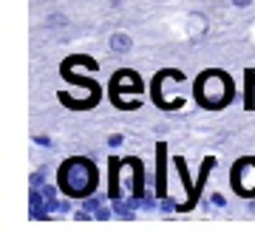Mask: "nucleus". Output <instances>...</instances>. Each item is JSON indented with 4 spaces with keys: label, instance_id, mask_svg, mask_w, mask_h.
Returning <instances> with one entry per match:
<instances>
[{
    "label": "nucleus",
    "instance_id": "nucleus-1",
    "mask_svg": "<svg viewBox=\"0 0 255 238\" xmlns=\"http://www.w3.org/2000/svg\"><path fill=\"white\" fill-rule=\"evenodd\" d=\"M111 48H114V51H128V48H130V40H128L125 34L111 37Z\"/></svg>",
    "mask_w": 255,
    "mask_h": 238
},
{
    "label": "nucleus",
    "instance_id": "nucleus-2",
    "mask_svg": "<svg viewBox=\"0 0 255 238\" xmlns=\"http://www.w3.org/2000/svg\"><path fill=\"white\" fill-rule=\"evenodd\" d=\"M236 6H250V0H233Z\"/></svg>",
    "mask_w": 255,
    "mask_h": 238
}]
</instances>
